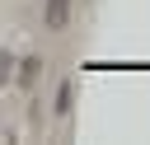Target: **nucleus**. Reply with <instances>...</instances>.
Listing matches in <instances>:
<instances>
[{"instance_id": "7ed1b4c3", "label": "nucleus", "mask_w": 150, "mask_h": 145, "mask_svg": "<svg viewBox=\"0 0 150 145\" xmlns=\"http://www.w3.org/2000/svg\"><path fill=\"white\" fill-rule=\"evenodd\" d=\"M9 80H14V56L0 51V84H9Z\"/></svg>"}, {"instance_id": "f03ea898", "label": "nucleus", "mask_w": 150, "mask_h": 145, "mask_svg": "<svg viewBox=\"0 0 150 145\" xmlns=\"http://www.w3.org/2000/svg\"><path fill=\"white\" fill-rule=\"evenodd\" d=\"M70 94H75V84L66 80V84H61V94H56V112H70Z\"/></svg>"}, {"instance_id": "f257e3e1", "label": "nucleus", "mask_w": 150, "mask_h": 145, "mask_svg": "<svg viewBox=\"0 0 150 145\" xmlns=\"http://www.w3.org/2000/svg\"><path fill=\"white\" fill-rule=\"evenodd\" d=\"M70 19V0H47V28H66Z\"/></svg>"}]
</instances>
